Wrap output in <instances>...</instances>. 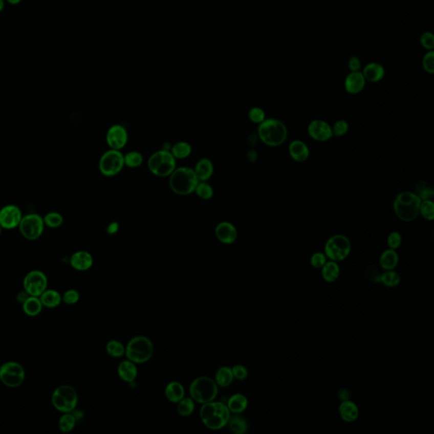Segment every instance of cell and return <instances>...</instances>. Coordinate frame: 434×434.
<instances>
[{"label":"cell","instance_id":"1","mask_svg":"<svg viewBox=\"0 0 434 434\" xmlns=\"http://www.w3.org/2000/svg\"><path fill=\"white\" fill-rule=\"evenodd\" d=\"M257 135L266 145L276 148L286 142L289 131L286 125L278 119L268 118L259 124Z\"/></svg>","mask_w":434,"mask_h":434},{"label":"cell","instance_id":"2","mask_svg":"<svg viewBox=\"0 0 434 434\" xmlns=\"http://www.w3.org/2000/svg\"><path fill=\"white\" fill-rule=\"evenodd\" d=\"M422 200L413 192H401L396 196L393 209L396 216L404 222H411L420 215Z\"/></svg>","mask_w":434,"mask_h":434},{"label":"cell","instance_id":"3","mask_svg":"<svg viewBox=\"0 0 434 434\" xmlns=\"http://www.w3.org/2000/svg\"><path fill=\"white\" fill-rule=\"evenodd\" d=\"M199 183L200 180L198 179L194 170L187 166L175 169L170 174L169 181L170 189L176 194L181 196H186L194 192Z\"/></svg>","mask_w":434,"mask_h":434},{"label":"cell","instance_id":"4","mask_svg":"<svg viewBox=\"0 0 434 434\" xmlns=\"http://www.w3.org/2000/svg\"><path fill=\"white\" fill-rule=\"evenodd\" d=\"M154 353L153 343L144 336H137L129 341L126 346V357L132 362L145 363L150 360Z\"/></svg>","mask_w":434,"mask_h":434},{"label":"cell","instance_id":"5","mask_svg":"<svg viewBox=\"0 0 434 434\" xmlns=\"http://www.w3.org/2000/svg\"><path fill=\"white\" fill-rule=\"evenodd\" d=\"M190 395L198 403L205 404L215 400L218 393L216 382L207 377L198 378L189 387Z\"/></svg>","mask_w":434,"mask_h":434},{"label":"cell","instance_id":"6","mask_svg":"<svg viewBox=\"0 0 434 434\" xmlns=\"http://www.w3.org/2000/svg\"><path fill=\"white\" fill-rule=\"evenodd\" d=\"M351 243L343 234L333 235L328 238L324 248V254L333 262H343L351 254Z\"/></svg>","mask_w":434,"mask_h":434},{"label":"cell","instance_id":"7","mask_svg":"<svg viewBox=\"0 0 434 434\" xmlns=\"http://www.w3.org/2000/svg\"><path fill=\"white\" fill-rule=\"evenodd\" d=\"M51 400L57 410L62 413H69L77 407L78 396L74 387L70 385H61L54 390Z\"/></svg>","mask_w":434,"mask_h":434},{"label":"cell","instance_id":"8","mask_svg":"<svg viewBox=\"0 0 434 434\" xmlns=\"http://www.w3.org/2000/svg\"><path fill=\"white\" fill-rule=\"evenodd\" d=\"M148 166L152 174L165 178L175 170L176 159L168 150L157 151L148 159Z\"/></svg>","mask_w":434,"mask_h":434},{"label":"cell","instance_id":"9","mask_svg":"<svg viewBox=\"0 0 434 434\" xmlns=\"http://www.w3.org/2000/svg\"><path fill=\"white\" fill-rule=\"evenodd\" d=\"M45 227L44 217L37 213H32L23 215L18 227L23 237L30 241H34L42 236Z\"/></svg>","mask_w":434,"mask_h":434},{"label":"cell","instance_id":"10","mask_svg":"<svg viewBox=\"0 0 434 434\" xmlns=\"http://www.w3.org/2000/svg\"><path fill=\"white\" fill-rule=\"evenodd\" d=\"M25 377V370L19 363L8 361L0 366V381L6 387H19L23 384Z\"/></svg>","mask_w":434,"mask_h":434},{"label":"cell","instance_id":"11","mask_svg":"<svg viewBox=\"0 0 434 434\" xmlns=\"http://www.w3.org/2000/svg\"><path fill=\"white\" fill-rule=\"evenodd\" d=\"M124 165V156L121 151L116 149L106 151L99 160V170L105 177L117 175L123 169Z\"/></svg>","mask_w":434,"mask_h":434},{"label":"cell","instance_id":"12","mask_svg":"<svg viewBox=\"0 0 434 434\" xmlns=\"http://www.w3.org/2000/svg\"><path fill=\"white\" fill-rule=\"evenodd\" d=\"M24 290L30 296L39 297L48 288V278L42 271H30L23 281Z\"/></svg>","mask_w":434,"mask_h":434},{"label":"cell","instance_id":"13","mask_svg":"<svg viewBox=\"0 0 434 434\" xmlns=\"http://www.w3.org/2000/svg\"><path fill=\"white\" fill-rule=\"evenodd\" d=\"M23 217V211L17 205H5L0 209V226L3 229H15L19 227Z\"/></svg>","mask_w":434,"mask_h":434},{"label":"cell","instance_id":"14","mask_svg":"<svg viewBox=\"0 0 434 434\" xmlns=\"http://www.w3.org/2000/svg\"><path fill=\"white\" fill-rule=\"evenodd\" d=\"M307 132L313 140L323 143L333 138V130L330 124L320 119L311 121L308 125Z\"/></svg>","mask_w":434,"mask_h":434},{"label":"cell","instance_id":"15","mask_svg":"<svg viewBox=\"0 0 434 434\" xmlns=\"http://www.w3.org/2000/svg\"><path fill=\"white\" fill-rule=\"evenodd\" d=\"M128 134L126 129L121 125H113L108 128L106 141L111 149L121 150L127 143Z\"/></svg>","mask_w":434,"mask_h":434},{"label":"cell","instance_id":"16","mask_svg":"<svg viewBox=\"0 0 434 434\" xmlns=\"http://www.w3.org/2000/svg\"><path fill=\"white\" fill-rule=\"evenodd\" d=\"M230 417V410L227 405L223 403L216 402V410L215 414L208 419L206 422H203L205 427L209 429L219 430L222 429L228 423Z\"/></svg>","mask_w":434,"mask_h":434},{"label":"cell","instance_id":"17","mask_svg":"<svg viewBox=\"0 0 434 434\" xmlns=\"http://www.w3.org/2000/svg\"><path fill=\"white\" fill-rule=\"evenodd\" d=\"M215 236L222 244H233L237 237V228L230 222H221L215 228Z\"/></svg>","mask_w":434,"mask_h":434},{"label":"cell","instance_id":"18","mask_svg":"<svg viewBox=\"0 0 434 434\" xmlns=\"http://www.w3.org/2000/svg\"><path fill=\"white\" fill-rule=\"evenodd\" d=\"M365 79L362 72H351L346 77L344 81V89L351 94H360L365 86Z\"/></svg>","mask_w":434,"mask_h":434},{"label":"cell","instance_id":"19","mask_svg":"<svg viewBox=\"0 0 434 434\" xmlns=\"http://www.w3.org/2000/svg\"><path fill=\"white\" fill-rule=\"evenodd\" d=\"M289 154L294 161L302 163L310 157V148L303 141L295 139L292 141L289 146Z\"/></svg>","mask_w":434,"mask_h":434},{"label":"cell","instance_id":"20","mask_svg":"<svg viewBox=\"0 0 434 434\" xmlns=\"http://www.w3.org/2000/svg\"><path fill=\"white\" fill-rule=\"evenodd\" d=\"M70 263L75 270L79 271H85L91 268L94 264V259L92 254L89 252L77 251L72 254Z\"/></svg>","mask_w":434,"mask_h":434},{"label":"cell","instance_id":"21","mask_svg":"<svg viewBox=\"0 0 434 434\" xmlns=\"http://www.w3.org/2000/svg\"><path fill=\"white\" fill-rule=\"evenodd\" d=\"M359 413L360 411L357 405L351 400H343L339 405V415L344 422H355L359 417Z\"/></svg>","mask_w":434,"mask_h":434},{"label":"cell","instance_id":"22","mask_svg":"<svg viewBox=\"0 0 434 434\" xmlns=\"http://www.w3.org/2000/svg\"><path fill=\"white\" fill-rule=\"evenodd\" d=\"M194 172L200 182H206L212 177L214 165L209 159H201L195 165Z\"/></svg>","mask_w":434,"mask_h":434},{"label":"cell","instance_id":"23","mask_svg":"<svg viewBox=\"0 0 434 434\" xmlns=\"http://www.w3.org/2000/svg\"><path fill=\"white\" fill-rule=\"evenodd\" d=\"M365 81L370 82H378L383 78L385 74L384 68L378 63H370L364 68L362 72Z\"/></svg>","mask_w":434,"mask_h":434},{"label":"cell","instance_id":"24","mask_svg":"<svg viewBox=\"0 0 434 434\" xmlns=\"http://www.w3.org/2000/svg\"><path fill=\"white\" fill-rule=\"evenodd\" d=\"M380 266L385 271L395 270L399 263V255L395 249H386L382 252L379 259Z\"/></svg>","mask_w":434,"mask_h":434},{"label":"cell","instance_id":"25","mask_svg":"<svg viewBox=\"0 0 434 434\" xmlns=\"http://www.w3.org/2000/svg\"><path fill=\"white\" fill-rule=\"evenodd\" d=\"M118 375L125 382H134L138 375V369L136 367L135 363L129 360L122 361L118 366Z\"/></svg>","mask_w":434,"mask_h":434},{"label":"cell","instance_id":"26","mask_svg":"<svg viewBox=\"0 0 434 434\" xmlns=\"http://www.w3.org/2000/svg\"><path fill=\"white\" fill-rule=\"evenodd\" d=\"M165 397L169 401L178 403L184 398V387L180 382H171L166 386L165 390Z\"/></svg>","mask_w":434,"mask_h":434},{"label":"cell","instance_id":"27","mask_svg":"<svg viewBox=\"0 0 434 434\" xmlns=\"http://www.w3.org/2000/svg\"><path fill=\"white\" fill-rule=\"evenodd\" d=\"M44 307L46 308H55L61 303L62 296L59 292L54 289H46L39 296Z\"/></svg>","mask_w":434,"mask_h":434},{"label":"cell","instance_id":"28","mask_svg":"<svg viewBox=\"0 0 434 434\" xmlns=\"http://www.w3.org/2000/svg\"><path fill=\"white\" fill-rule=\"evenodd\" d=\"M340 275V267L338 262L329 261L327 262L323 267H321V276L324 281L328 283H333L339 277Z\"/></svg>","mask_w":434,"mask_h":434},{"label":"cell","instance_id":"29","mask_svg":"<svg viewBox=\"0 0 434 434\" xmlns=\"http://www.w3.org/2000/svg\"><path fill=\"white\" fill-rule=\"evenodd\" d=\"M42 302L39 297L29 296L23 303V311L29 316H37L42 311Z\"/></svg>","mask_w":434,"mask_h":434},{"label":"cell","instance_id":"30","mask_svg":"<svg viewBox=\"0 0 434 434\" xmlns=\"http://www.w3.org/2000/svg\"><path fill=\"white\" fill-rule=\"evenodd\" d=\"M227 407H228L230 412H232L235 414H240L247 409L248 400L242 394H236V395H232V397L230 398Z\"/></svg>","mask_w":434,"mask_h":434},{"label":"cell","instance_id":"31","mask_svg":"<svg viewBox=\"0 0 434 434\" xmlns=\"http://www.w3.org/2000/svg\"><path fill=\"white\" fill-rule=\"evenodd\" d=\"M233 378H234L232 375V368L223 366L217 371L215 382L221 387H227L232 383Z\"/></svg>","mask_w":434,"mask_h":434},{"label":"cell","instance_id":"32","mask_svg":"<svg viewBox=\"0 0 434 434\" xmlns=\"http://www.w3.org/2000/svg\"><path fill=\"white\" fill-rule=\"evenodd\" d=\"M192 147L187 142H178L171 148L170 153L175 159H185L191 155Z\"/></svg>","mask_w":434,"mask_h":434},{"label":"cell","instance_id":"33","mask_svg":"<svg viewBox=\"0 0 434 434\" xmlns=\"http://www.w3.org/2000/svg\"><path fill=\"white\" fill-rule=\"evenodd\" d=\"M380 281H382V284L384 286L388 287V288H395L400 284L401 276H400V274L398 273L397 271L389 270V271H385L384 273L380 276Z\"/></svg>","mask_w":434,"mask_h":434},{"label":"cell","instance_id":"34","mask_svg":"<svg viewBox=\"0 0 434 434\" xmlns=\"http://www.w3.org/2000/svg\"><path fill=\"white\" fill-rule=\"evenodd\" d=\"M229 428L233 433L236 434H244L247 432L248 429V425L245 420L240 416H233L230 417L229 421Z\"/></svg>","mask_w":434,"mask_h":434},{"label":"cell","instance_id":"35","mask_svg":"<svg viewBox=\"0 0 434 434\" xmlns=\"http://www.w3.org/2000/svg\"><path fill=\"white\" fill-rule=\"evenodd\" d=\"M76 421H77L76 417L74 415H72L71 412L64 413V415H62L61 417L59 418V430L64 433L72 432V430L74 429Z\"/></svg>","mask_w":434,"mask_h":434},{"label":"cell","instance_id":"36","mask_svg":"<svg viewBox=\"0 0 434 434\" xmlns=\"http://www.w3.org/2000/svg\"><path fill=\"white\" fill-rule=\"evenodd\" d=\"M194 407L192 398H183L178 402V412L182 417H189L194 410Z\"/></svg>","mask_w":434,"mask_h":434},{"label":"cell","instance_id":"37","mask_svg":"<svg viewBox=\"0 0 434 434\" xmlns=\"http://www.w3.org/2000/svg\"><path fill=\"white\" fill-rule=\"evenodd\" d=\"M45 226H47L50 228H58L61 227L63 222H64V218L62 216L61 214L59 212H49L44 217Z\"/></svg>","mask_w":434,"mask_h":434},{"label":"cell","instance_id":"38","mask_svg":"<svg viewBox=\"0 0 434 434\" xmlns=\"http://www.w3.org/2000/svg\"><path fill=\"white\" fill-rule=\"evenodd\" d=\"M143 156L138 151H131L124 156L125 165L129 168H137L143 164Z\"/></svg>","mask_w":434,"mask_h":434},{"label":"cell","instance_id":"39","mask_svg":"<svg viewBox=\"0 0 434 434\" xmlns=\"http://www.w3.org/2000/svg\"><path fill=\"white\" fill-rule=\"evenodd\" d=\"M420 214L427 221L434 220V203L432 200H422L420 205Z\"/></svg>","mask_w":434,"mask_h":434},{"label":"cell","instance_id":"40","mask_svg":"<svg viewBox=\"0 0 434 434\" xmlns=\"http://www.w3.org/2000/svg\"><path fill=\"white\" fill-rule=\"evenodd\" d=\"M194 192L200 199L205 200H210L214 195V190L211 188V186L209 185L205 182L198 183Z\"/></svg>","mask_w":434,"mask_h":434},{"label":"cell","instance_id":"41","mask_svg":"<svg viewBox=\"0 0 434 434\" xmlns=\"http://www.w3.org/2000/svg\"><path fill=\"white\" fill-rule=\"evenodd\" d=\"M106 351L112 357H121L125 355V347L118 341L111 340L107 343Z\"/></svg>","mask_w":434,"mask_h":434},{"label":"cell","instance_id":"42","mask_svg":"<svg viewBox=\"0 0 434 434\" xmlns=\"http://www.w3.org/2000/svg\"><path fill=\"white\" fill-rule=\"evenodd\" d=\"M249 119L253 123L261 124L267 119L264 110L259 107H253L248 113Z\"/></svg>","mask_w":434,"mask_h":434},{"label":"cell","instance_id":"43","mask_svg":"<svg viewBox=\"0 0 434 434\" xmlns=\"http://www.w3.org/2000/svg\"><path fill=\"white\" fill-rule=\"evenodd\" d=\"M350 126L347 121L344 120H338L332 126L333 136L335 137H343L348 134Z\"/></svg>","mask_w":434,"mask_h":434},{"label":"cell","instance_id":"44","mask_svg":"<svg viewBox=\"0 0 434 434\" xmlns=\"http://www.w3.org/2000/svg\"><path fill=\"white\" fill-rule=\"evenodd\" d=\"M387 246L389 247V249H396L400 248V245L402 244V236L400 232H392L388 235L387 238Z\"/></svg>","mask_w":434,"mask_h":434},{"label":"cell","instance_id":"45","mask_svg":"<svg viewBox=\"0 0 434 434\" xmlns=\"http://www.w3.org/2000/svg\"><path fill=\"white\" fill-rule=\"evenodd\" d=\"M80 298V294L77 290H75V289H70V290H67V292H64V294H63V296H62V301L64 302V303H67V305H70V306H72V305H75V303H77L79 300Z\"/></svg>","mask_w":434,"mask_h":434},{"label":"cell","instance_id":"46","mask_svg":"<svg viewBox=\"0 0 434 434\" xmlns=\"http://www.w3.org/2000/svg\"><path fill=\"white\" fill-rule=\"evenodd\" d=\"M310 262H311V266L315 268H321L325 265L326 262H328V258L324 253L316 252L311 255Z\"/></svg>","mask_w":434,"mask_h":434},{"label":"cell","instance_id":"47","mask_svg":"<svg viewBox=\"0 0 434 434\" xmlns=\"http://www.w3.org/2000/svg\"><path fill=\"white\" fill-rule=\"evenodd\" d=\"M422 66L426 72H428L430 74H432L434 72V52L432 50H430L429 52L427 53L423 58L422 60Z\"/></svg>","mask_w":434,"mask_h":434},{"label":"cell","instance_id":"48","mask_svg":"<svg viewBox=\"0 0 434 434\" xmlns=\"http://www.w3.org/2000/svg\"><path fill=\"white\" fill-rule=\"evenodd\" d=\"M421 44L426 50H432L434 48V36L432 32H424L421 36Z\"/></svg>","mask_w":434,"mask_h":434},{"label":"cell","instance_id":"49","mask_svg":"<svg viewBox=\"0 0 434 434\" xmlns=\"http://www.w3.org/2000/svg\"><path fill=\"white\" fill-rule=\"evenodd\" d=\"M233 378L240 381H244L248 378V370L242 365H236L232 368Z\"/></svg>","mask_w":434,"mask_h":434},{"label":"cell","instance_id":"50","mask_svg":"<svg viewBox=\"0 0 434 434\" xmlns=\"http://www.w3.org/2000/svg\"><path fill=\"white\" fill-rule=\"evenodd\" d=\"M420 199L422 200H432L434 197V189L432 187H426L424 189L422 190V192H420Z\"/></svg>","mask_w":434,"mask_h":434},{"label":"cell","instance_id":"51","mask_svg":"<svg viewBox=\"0 0 434 434\" xmlns=\"http://www.w3.org/2000/svg\"><path fill=\"white\" fill-rule=\"evenodd\" d=\"M361 63L358 57L352 56L349 60V68L351 72H360Z\"/></svg>","mask_w":434,"mask_h":434},{"label":"cell","instance_id":"52","mask_svg":"<svg viewBox=\"0 0 434 434\" xmlns=\"http://www.w3.org/2000/svg\"><path fill=\"white\" fill-rule=\"evenodd\" d=\"M118 223L117 222H112V223L108 225V228H107V232H108V234H115L116 232H118Z\"/></svg>","mask_w":434,"mask_h":434},{"label":"cell","instance_id":"53","mask_svg":"<svg viewBox=\"0 0 434 434\" xmlns=\"http://www.w3.org/2000/svg\"><path fill=\"white\" fill-rule=\"evenodd\" d=\"M426 187H427V184H426L424 181H419V182L417 183L416 188H415L416 193H417V194H419L420 192H422V190L424 189Z\"/></svg>","mask_w":434,"mask_h":434},{"label":"cell","instance_id":"54","mask_svg":"<svg viewBox=\"0 0 434 434\" xmlns=\"http://www.w3.org/2000/svg\"><path fill=\"white\" fill-rule=\"evenodd\" d=\"M29 296V294H27L25 290H24V291L20 292V294H18V302H19V303H23L25 302L26 299H27V298Z\"/></svg>","mask_w":434,"mask_h":434},{"label":"cell","instance_id":"55","mask_svg":"<svg viewBox=\"0 0 434 434\" xmlns=\"http://www.w3.org/2000/svg\"><path fill=\"white\" fill-rule=\"evenodd\" d=\"M248 156H249V160H250V161H255L257 158L256 152L254 150L249 151V155H248Z\"/></svg>","mask_w":434,"mask_h":434},{"label":"cell","instance_id":"56","mask_svg":"<svg viewBox=\"0 0 434 434\" xmlns=\"http://www.w3.org/2000/svg\"><path fill=\"white\" fill-rule=\"evenodd\" d=\"M21 1H23V0H7V2L9 3L10 5H18V4H20Z\"/></svg>","mask_w":434,"mask_h":434},{"label":"cell","instance_id":"57","mask_svg":"<svg viewBox=\"0 0 434 434\" xmlns=\"http://www.w3.org/2000/svg\"><path fill=\"white\" fill-rule=\"evenodd\" d=\"M5 8V0H0V12L4 10Z\"/></svg>","mask_w":434,"mask_h":434},{"label":"cell","instance_id":"58","mask_svg":"<svg viewBox=\"0 0 434 434\" xmlns=\"http://www.w3.org/2000/svg\"><path fill=\"white\" fill-rule=\"evenodd\" d=\"M2 227H1V226H0V235H1V232H2Z\"/></svg>","mask_w":434,"mask_h":434}]
</instances>
